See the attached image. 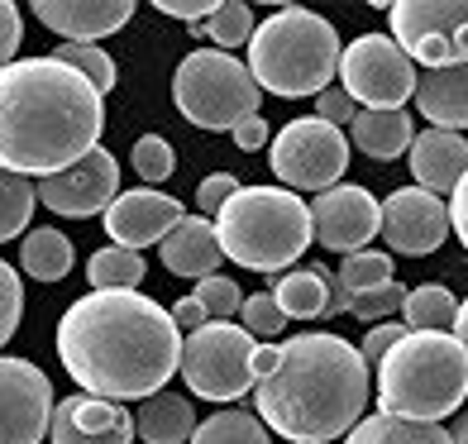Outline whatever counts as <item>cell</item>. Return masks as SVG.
<instances>
[{"label":"cell","instance_id":"obj_1","mask_svg":"<svg viewBox=\"0 0 468 444\" xmlns=\"http://www.w3.org/2000/svg\"><path fill=\"white\" fill-rule=\"evenodd\" d=\"M58 358L87 396L144 401L177 373L182 334L154 296L91 291L62 311Z\"/></svg>","mask_w":468,"mask_h":444},{"label":"cell","instance_id":"obj_2","mask_svg":"<svg viewBox=\"0 0 468 444\" xmlns=\"http://www.w3.org/2000/svg\"><path fill=\"white\" fill-rule=\"evenodd\" d=\"M105 105L72 68L53 58H15L0 68V167L15 177H53L101 148Z\"/></svg>","mask_w":468,"mask_h":444},{"label":"cell","instance_id":"obj_3","mask_svg":"<svg viewBox=\"0 0 468 444\" xmlns=\"http://www.w3.org/2000/svg\"><path fill=\"white\" fill-rule=\"evenodd\" d=\"M263 430L292 444H339L368 407V368L339 334H296L278 344V368L253 383Z\"/></svg>","mask_w":468,"mask_h":444},{"label":"cell","instance_id":"obj_4","mask_svg":"<svg viewBox=\"0 0 468 444\" xmlns=\"http://www.w3.org/2000/svg\"><path fill=\"white\" fill-rule=\"evenodd\" d=\"M249 77L259 91H272L282 100L321 96L339 72V34L325 15L282 5L249 34Z\"/></svg>","mask_w":468,"mask_h":444},{"label":"cell","instance_id":"obj_5","mask_svg":"<svg viewBox=\"0 0 468 444\" xmlns=\"http://www.w3.org/2000/svg\"><path fill=\"white\" fill-rule=\"evenodd\" d=\"M468 392V354L450 334H401V340L378 358V411L401 420H431L463 407Z\"/></svg>","mask_w":468,"mask_h":444},{"label":"cell","instance_id":"obj_6","mask_svg":"<svg viewBox=\"0 0 468 444\" xmlns=\"http://www.w3.org/2000/svg\"><path fill=\"white\" fill-rule=\"evenodd\" d=\"M210 229H216L220 259L249 272H287L311 244L306 201L282 186H239L216 210Z\"/></svg>","mask_w":468,"mask_h":444},{"label":"cell","instance_id":"obj_7","mask_svg":"<svg viewBox=\"0 0 468 444\" xmlns=\"http://www.w3.org/2000/svg\"><path fill=\"white\" fill-rule=\"evenodd\" d=\"M173 100L197 130H234L239 120L259 115L263 91L253 87V77L239 58L220 48H197L177 62L173 72Z\"/></svg>","mask_w":468,"mask_h":444},{"label":"cell","instance_id":"obj_8","mask_svg":"<svg viewBox=\"0 0 468 444\" xmlns=\"http://www.w3.org/2000/svg\"><path fill=\"white\" fill-rule=\"evenodd\" d=\"M253 344L259 340H249L229 321H206L201 330H191L177 358L186 392H197L206 401H234L253 392Z\"/></svg>","mask_w":468,"mask_h":444},{"label":"cell","instance_id":"obj_9","mask_svg":"<svg viewBox=\"0 0 468 444\" xmlns=\"http://www.w3.org/2000/svg\"><path fill=\"white\" fill-rule=\"evenodd\" d=\"M392 19V44L420 62L425 72L435 68H463V44H468V5L463 0H397L388 5Z\"/></svg>","mask_w":468,"mask_h":444},{"label":"cell","instance_id":"obj_10","mask_svg":"<svg viewBox=\"0 0 468 444\" xmlns=\"http://www.w3.org/2000/svg\"><path fill=\"white\" fill-rule=\"evenodd\" d=\"M349 167V139L325 120H292L287 130L272 139V173H278L282 192H330Z\"/></svg>","mask_w":468,"mask_h":444},{"label":"cell","instance_id":"obj_11","mask_svg":"<svg viewBox=\"0 0 468 444\" xmlns=\"http://www.w3.org/2000/svg\"><path fill=\"white\" fill-rule=\"evenodd\" d=\"M339 81L358 111H401L416 91V68L388 34H364L339 48Z\"/></svg>","mask_w":468,"mask_h":444},{"label":"cell","instance_id":"obj_12","mask_svg":"<svg viewBox=\"0 0 468 444\" xmlns=\"http://www.w3.org/2000/svg\"><path fill=\"white\" fill-rule=\"evenodd\" d=\"M34 196H38V206H48L53 216H72V220L105 216V206L120 196V158L111 148H91L81 163L38 182Z\"/></svg>","mask_w":468,"mask_h":444},{"label":"cell","instance_id":"obj_13","mask_svg":"<svg viewBox=\"0 0 468 444\" xmlns=\"http://www.w3.org/2000/svg\"><path fill=\"white\" fill-rule=\"evenodd\" d=\"M53 383L29 358L0 354V444H38L48 435Z\"/></svg>","mask_w":468,"mask_h":444},{"label":"cell","instance_id":"obj_14","mask_svg":"<svg viewBox=\"0 0 468 444\" xmlns=\"http://www.w3.org/2000/svg\"><path fill=\"white\" fill-rule=\"evenodd\" d=\"M306 216H311V239L325 244L330 253H345V259L368 248V239H378V201L368 186L339 182L306 206Z\"/></svg>","mask_w":468,"mask_h":444},{"label":"cell","instance_id":"obj_15","mask_svg":"<svg viewBox=\"0 0 468 444\" xmlns=\"http://www.w3.org/2000/svg\"><path fill=\"white\" fill-rule=\"evenodd\" d=\"M378 229L397 253H411V259H425L435 253L444 239H450V220H444V201L420 192V186H401L388 201L378 206Z\"/></svg>","mask_w":468,"mask_h":444},{"label":"cell","instance_id":"obj_16","mask_svg":"<svg viewBox=\"0 0 468 444\" xmlns=\"http://www.w3.org/2000/svg\"><path fill=\"white\" fill-rule=\"evenodd\" d=\"M186 216V206L167 192H154V186H134V192H120L111 206H105V239L115 248H148L158 244L167 229Z\"/></svg>","mask_w":468,"mask_h":444},{"label":"cell","instance_id":"obj_17","mask_svg":"<svg viewBox=\"0 0 468 444\" xmlns=\"http://www.w3.org/2000/svg\"><path fill=\"white\" fill-rule=\"evenodd\" d=\"M48 439L53 444H134V416L120 401H101V396L77 392V396L53 407Z\"/></svg>","mask_w":468,"mask_h":444},{"label":"cell","instance_id":"obj_18","mask_svg":"<svg viewBox=\"0 0 468 444\" xmlns=\"http://www.w3.org/2000/svg\"><path fill=\"white\" fill-rule=\"evenodd\" d=\"M34 19L68 44H91L134 19V0H34Z\"/></svg>","mask_w":468,"mask_h":444},{"label":"cell","instance_id":"obj_19","mask_svg":"<svg viewBox=\"0 0 468 444\" xmlns=\"http://www.w3.org/2000/svg\"><path fill=\"white\" fill-rule=\"evenodd\" d=\"M407 158H411L416 186H420V192H431V196L454 192V186L463 182V173H468V143H463V134H450V130H420V134H411Z\"/></svg>","mask_w":468,"mask_h":444},{"label":"cell","instance_id":"obj_20","mask_svg":"<svg viewBox=\"0 0 468 444\" xmlns=\"http://www.w3.org/2000/svg\"><path fill=\"white\" fill-rule=\"evenodd\" d=\"M158 259L167 272H177V278H210V272L220 268V244H216V229L210 220L201 216H182L167 235L158 239Z\"/></svg>","mask_w":468,"mask_h":444},{"label":"cell","instance_id":"obj_21","mask_svg":"<svg viewBox=\"0 0 468 444\" xmlns=\"http://www.w3.org/2000/svg\"><path fill=\"white\" fill-rule=\"evenodd\" d=\"M416 111L431 120V130L459 134L468 124V72L463 68H435L416 81Z\"/></svg>","mask_w":468,"mask_h":444},{"label":"cell","instance_id":"obj_22","mask_svg":"<svg viewBox=\"0 0 468 444\" xmlns=\"http://www.w3.org/2000/svg\"><path fill=\"white\" fill-rule=\"evenodd\" d=\"M191 430H197V411L182 392H154L144 396V407L134 416V435L148 439V444H186Z\"/></svg>","mask_w":468,"mask_h":444},{"label":"cell","instance_id":"obj_23","mask_svg":"<svg viewBox=\"0 0 468 444\" xmlns=\"http://www.w3.org/2000/svg\"><path fill=\"white\" fill-rule=\"evenodd\" d=\"M349 130H354V143L364 148L368 158H378V163L401 158L411 148V134H416L407 111H358L349 120Z\"/></svg>","mask_w":468,"mask_h":444},{"label":"cell","instance_id":"obj_24","mask_svg":"<svg viewBox=\"0 0 468 444\" xmlns=\"http://www.w3.org/2000/svg\"><path fill=\"white\" fill-rule=\"evenodd\" d=\"M459 311H463V301H454L450 287L425 282V287L401 296L397 315H401V330H411V334H450L454 321H459Z\"/></svg>","mask_w":468,"mask_h":444},{"label":"cell","instance_id":"obj_25","mask_svg":"<svg viewBox=\"0 0 468 444\" xmlns=\"http://www.w3.org/2000/svg\"><path fill=\"white\" fill-rule=\"evenodd\" d=\"M325 272L330 268H292L278 278V287H272V301H278V311L287 315V321H321L325 315Z\"/></svg>","mask_w":468,"mask_h":444},{"label":"cell","instance_id":"obj_26","mask_svg":"<svg viewBox=\"0 0 468 444\" xmlns=\"http://www.w3.org/2000/svg\"><path fill=\"white\" fill-rule=\"evenodd\" d=\"M345 444H454L450 430L431 426V420H401V416H364L345 435Z\"/></svg>","mask_w":468,"mask_h":444},{"label":"cell","instance_id":"obj_27","mask_svg":"<svg viewBox=\"0 0 468 444\" xmlns=\"http://www.w3.org/2000/svg\"><path fill=\"white\" fill-rule=\"evenodd\" d=\"M72 239L58 229H29L25 235V272L34 282H62L72 272Z\"/></svg>","mask_w":468,"mask_h":444},{"label":"cell","instance_id":"obj_28","mask_svg":"<svg viewBox=\"0 0 468 444\" xmlns=\"http://www.w3.org/2000/svg\"><path fill=\"white\" fill-rule=\"evenodd\" d=\"M87 278H91L96 291H139V282H144V259H139V253H130V248H115V244H111V248L91 253Z\"/></svg>","mask_w":468,"mask_h":444},{"label":"cell","instance_id":"obj_29","mask_svg":"<svg viewBox=\"0 0 468 444\" xmlns=\"http://www.w3.org/2000/svg\"><path fill=\"white\" fill-rule=\"evenodd\" d=\"M34 206H38L34 182H29V177H15V173H5V167H0V244L25 235Z\"/></svg>","mask_w":468,"mask_h":444},{"label":"cell","instance_id":"obj_30","mask_svg":"<svg viewBox=\"0 0 468 444\" xmlns=\"http://www.w3.org/2000/svg\"><path fill=\"white\" fill-rule=\"evenodd\" d=\"M191 444H268V430L249 411H220L191 430Z\"/></svg>","mask_w":468,"mask_h":444},{"label":"cell","instance_id":"obj_31","mask_svg":"<svg viewBox=\"0 0 468 444\" xmlns=\"http://www.w3.org/2000/svg\"><path fill=\"white\" fill-rule=\"evenodd\" d=\"M48 58L62 62V68H72L96 96H105V91L115 87V62H111V53L96 48V44H62V48H53Z\"/></svg>","mask_w":468,"mask_h":444},{"label":"cell","instance_id":"obj_32","mask_svg":"<svg viewBox=\"0 0 468 444\" xmlns=\"http://www.w3.org/2000/svg\"><path fill=\"white\" fill-rule=\"evenodd\" d=\"M335 282L345 287L349 296L373 291V287H382V282H392V259H388V253H378V248H358V253H349V259L339 263Z\"/></svg>","mask_w":468,"mask_h":444},{"label":"cell","instance_id":"obj_33","mask_svg":"<svg viewBox=\"0 0 468 444\" xmlns=\"http://www.w3.org/2000/svg\"><path fill=\"white\" fill-rule=\"evenodd\" d=\"M201 29L220 44V53L244 48V44H249V34H253V10L244 5V0H220V5L210 10V19H206Z\"/></svg>","mask_w":468,"mask_h":444},{"label":"cell","instance_id":"obj_34","mask_svg":"<svg viewBox=\"0 0 468 444\" xmlns=\"http://www.w3.org/2000/svg\"><path fill=\"white\" fill-rule=\"evenodd\" d=\"M239 330L249 334V340H272V334L287 330V315L278 311V301H272V291H253L239 301Z\"/></svg>","mask_w":468,"mask_h":444},{"label":"cell","instance_id":"obj_35","mask_svg":"<svg viewBox=\"0 0 468 444\" xmlns=\"http://www.w3.org/2000/svg\"><path fill=\"white\" fill-rule=\"evenodd\" d=\"M191 296H197V306L206 311V321H229V315H239V301H244V291L234 287V278H220V272L201 278Z\"/></svg>","mask_w":468,"mask_h":444},{"label":"cell","instance_id":"obj_36","mask_svg":"<svg viewBox=\"0 0 468 444\" xmlns=\"http://www.w3.org/2000/svg\"><path fill=\"white\" fill-rule=\"evenodd\" d=\"M130 163H134V173H139L148 186H154V182H167V177H173V167H177L173 143H167L163 134H144V139L134 143Z\"/></svg>","mask_w":468,"mask_h":444},{"label":"cell","instance_id":"obj_37","mask_svg":"<svg viewBox=\"0 0 468 444\" xmlns=\"http://www.w3.org/2000/svg\"><path fill=\"white\" fill-rule=\"evenodd\" d=\"M401 296H407V287L392 278V282H382V287H373V291L349 296V315H358V321H368V325H382L388 315L401 311Z\"/></svg>","mask_w":468,"mask_h":444},{"label":"cell","instance_id":"obj_38","mask_svg":"<svg viewBox=\"0 0 468 444\" xmlns=\"http://www.w3.org/2000/svg\"><path fill=\"white\" fill-rule=\"evenodd\" d=\"M19 315H25V282H19V272L0 259V349H5L10 334L19 330Z\"/></svg>","mask_w":468,"mask_h":444},{"label":"cell","instance_id":"obj_39","mask_svg":"<svg viewBox=\"0 0 468 444\" xmlns=\"http://www.w3.org/2000/svg\"><path fill=\"white\" fill-rule=\"evenodd\" d=\"M401 321H382V325H373L368 334H364V344H358V358H364V368H378V358L388 354L397 340H401Z\"/></svg>","mask_w":468,"mask_h":444},{"label":"cell","instance_id":"obj_40","mask_svg":"<svg viewBox=\"0 0 468 444\" xmlns=\"http://www.w3.org/2000/svg\"><path fill=\"white\" fill-rule=\"evenodd\" d=\"M234 192H239V182H234L229 173H210V177L201 182V192H197V201H201V220L216 216V210H220Z\"/></svg>","mask_w":468,"mask_h":444},{"label":"cell","instance_id":"obj_41","mask_svg":"<svg viewBox=\"0 0 468 444\" xmlns=\"http://www.w3.org/2000/svg\"><path fill=\"white\" fill-rule=\"evenodd\" d=\"M354 115H358V105H354L345 91H339V87H325L321 96H315V120L335 124V130H339V124H349Z\"/></svg>","mask_w":468,"mask_h":444},{"label":"cell","instance_id":"obj_42","mask_svg":"<svg viewBox=\"0 0 468 444\" xmlns=\"http://www.w3.org/2000/svg\"><path fill=\"white\" fill-rule=\"evenodd\" d=\"M19 38H25V19H19V5L0 0V68H10V62H15Z\"/></svg>","mask_w":468,"mask_h":444},{"label":"cell","instance_id":"obj_43","mask_svg":"<svg viewBox=\"0 0 468 444\" xmlns=\"http://www.w3.org/2000/svg\"><path fill=\"white\" fill-rule=\"evenodd\" d=\"M216 5H220V0H158L154 10L173 15V19H186V25H201V19H210Z\"/></svg>","mask_w":468,"mask_h":444},{"label":"cell","instance_id":"obj_44","mask_svg":"<svg viewBox=\"0 0 468 444\" xmlns=\"http://www.w3.org/2000/svg\"><path fill=\"white\" fill-rule=\"evenodd\" d=\"M229 134H234V143H239L244 153H259V148L268 143V134H272V130H268V120H263V115H249V120L234 124Z\"/></svg>","mask_w":468,"mask_h":444},{"label":"cell","instance_id":"obj_45","mask_svg":"<svg viewBox=\"0 0 468 444\" xmlns=\"http://www.w3.org/2000/svg\"><path fill=\"white\" fill-rule=\"evenodd\" d=\"M444 220L454 225L459 239H468V182H459L450 192V201H444Z\"/></svg>","mask_w":468,"mask_h":444},{"label":"cell","instance_id":"obj_46","mask_svg":"<svg viewBox=\"0 0 468 444\" xmlns=\"http://www.w3.org/2000/svg\"><path fill=\"white\" fill-rule=\"evenodd\" d=\"M167 315H173L177 334H191V330H201V325H206V311L197 306V296H182V301H177L173 311H167Z\"/></svg>","mask_w":468,"mask_h":444},{"label":"cell","instance_id":"obj_47","mask_svg":"<svg viewBox=\"0 0 468 444\" xmlns=\"http://www.w3.org/2000/svg\"><path fill=\"white\" fill-rule=\"evenodd\" d=\"M272 368H278V349H272V344H253V383H263Z\"/></svg>","mask_w":468,"mask_h":444}]
</instances>
